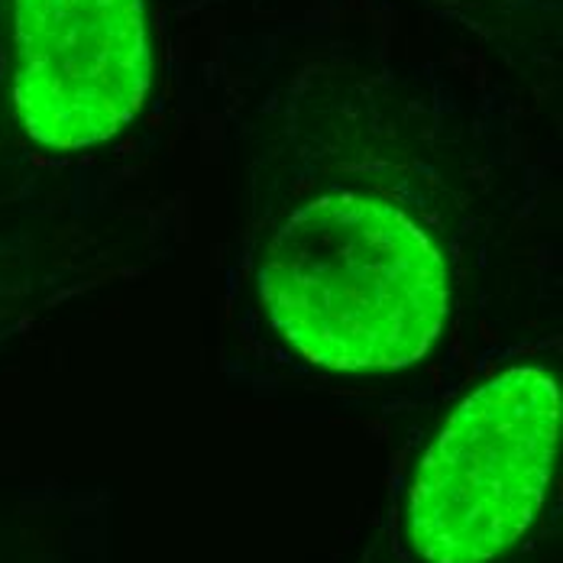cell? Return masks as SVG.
I'll return each instance as SVG.
<instances>
[{
    "mask_svg": "<svg viewBox=\"0 0 563 563\" xmlns=\"http://www.w3.org/2000/svg\"><path fill=\"white\" fill-rule=\"evenodd\" d=\"M256 295L269 328L324 369H398L421 360L451 311L434 240L393 201L331 191L273 233Z\"/></svg>",
    "mask_w": 563,
    "mask_h": 563,
    "instance_id": "6da1fadb",
    "label": "cell"
},
{
    "mask_svg": "<svg viewBox=\"0 0 563 563\" xmlns=\"http://www.w3.org/2000/svg\"><path fill=\"white\" fill-rule=\"evenodd\" d=\"M561 395L515 366L460 401L428 448L411 496L408 541L424 563H486L534 521L558 456Z\"/></svg>",
    "mask_w": 563,
    "mask_h": 563,
    "instance_id": "7a4b0ae2",
    "label": "cell"
},
{
    "mask_svg": "<svg viewBox=\"0 0 563 563\" xmlns=\"http://www.w3.org/2000/svg\"><path fill=\"white\" fill-rule=\"evenodd\" d=\"M143 0H16V111L53 150L120 133L150 88Z\"/></svg>",
    "mask_w": 563,
    "mask_h": 563,
    "instance_id": "3957f363",
    "label": "cell"
}]
</instances>
